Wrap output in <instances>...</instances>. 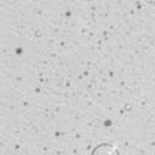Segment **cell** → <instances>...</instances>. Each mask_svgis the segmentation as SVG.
I'll list each match as a JSON object with an SVG mask.
<instances>
[{"label":"cell","mask_w":155,"mask_h":155,"mask_svg":"<svg viewBox=\"0 0 155 155\" xmlns=\"http://www.w3.org/2000/svg\"><path fill=\"white\" fill-rule=\"evenodd\" d=\"M91 155H119V151L116 149V146L109 145V143H101L93 149Z\"/></svg>","instance_id":"6da1fadb"}]
</instances>
